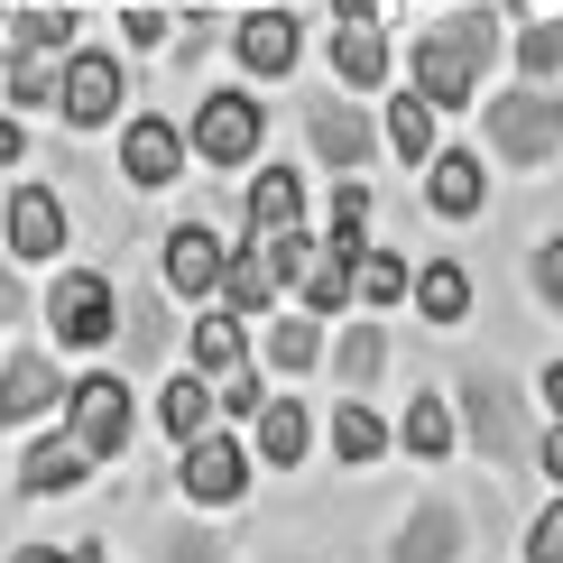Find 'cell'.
Masks as SVG:
<instances>
[{
  "label": "cell",
  "instance_id": "1",
  "mask_svg": "<svg viewBox=\"0 0 563 563\" xmlns=\"http://www.w3.org/2000/svg\"><path fill=\"white\" fill-rule=\"evenodd\" d=\"M499 29H508L499 10H453V19H434V29L407 46V75H416V92H426L434 111L481 102V75H489V56H499Z\"/></svg>",
  "mask_w": 563,
  "mask_h": 563
},
{
  "label": "cell",
  "instance_id": "2",
  "mask_svg": "<svg viewBox=\"0 0 563 563\" xmlns=\"http://www.w3.org/2000/svg\"><path fill=\"white\" fill-rule=\"evenodd\" d=\"M481 139L499 167H554L563 157V92L554 84H518L499 102H481Z\"/></svg>",
  "mask_w": 563,
  "mask_h": 563
},
{
  "label": "cell",
  "instance_id": "3",
  "mask_svg": "<svg viewBox=\"0 0 563 563\" xmlns=\"http://www.w3.org/2000/svg\"><path fill=\"white\" fill-rule=\"evenodd\" d=\"M185 139H195L203 167H250V157H260V139H268V102H260L250 84H222V92H203V102H195Z\"/></svg>",
  "mask_w": 563,
  "mask_h": 563
},
{
  "label": "cell",
  "instance_id": "4",
  "mask_svg": "<svg viewBox=\"0 0 563 563\" xmlns=\"http://www.w3.org/2000/svg\"><path fill=\"white\" fill-rule=\"evenodd\" d=\"M46 323H56V351L121 342V287H111L102 268H56V287H46Z\"/></svg>",
  "mask_w": 563,
  "mask_h": 563
},
{
  "label": "cell",
  "instance_id": "5",
  "mask_svg": "<svg viewBox=\"0 0 563 563\" xmlns=\"http://www.w3.org/2000/svg\"><path fill=\"white\" fill-rule=\"evenodd\" d=\"M65 434H75L92 462L130 453V434H139V407H130V379H121V369H84V379L65 388Z\"/></svg>",
  "mask_w": 563,
  "mask_h": 563
},
{
  "label": "cell",
  "instance_id": "6",
  "mask_svg": "<svg viewBox=\"0 0 563 563\" xmlns=\"http://www.w3.org/2000/svg\"><path fill=\"white\" fill-rule=\"evenodd\" d=\"M462 434H472V453H489V462H536L518 388H508L499 369H472V379H462Z\"/></svg>",
  "mask_w": 563,
  "mask_h": 563
},
{
  "label": "cell",
  "instance_id": "7",
  "mask_svg": "<svg viewBox=\"0 0 563 563\" xmlns=\"http://www.w3.org/2000/svg\"><path fill=\"white\" fill-rule=\"evenodd\" d=\"M56 111H65V130H111L121 121V56L111 46H75L56 75Z\"/></svg>",
  "mask_w": 563,
  "mask_h": 563
},
{
  "label": "cell",
  "instance_id": "8",
  "mask_svg": "<svg viewBox=\"0 0 563 563\" xmlns=\"http://www.w3.org/2000/svg\"><path fill=\"white\" fill-rule=\"evenodd\" d=\"M75 241V213H65V195L56 185H19L10 195V213H0V250H10V260H56V250Z\"/></svg>",
  "mask_w": 563,
  "mask_h": 563
},
{
  "label": "cell",
  "instance_id": "9",
  "mask_svg": "<svg viewBox=\"0 0 563 563\" xmlns=\"http://www.w3.org/2000/svg\"><path fill=\"white\" fill-rule=\"evenodd\" d=\"M185 157H195V139H185L176 121H157V111H130V130H121V176L139 185V195H167V185L185 176Z\"/></svg>",
  "mask_w": 563,
  "mask_h": 563
},
{
  "label": "cell",
  "instance_id": "10",
  "mask_svg": "<svg viewBox=\"0 0 563 563\" xmlns=\"http://www.w3.org/2000/svg\"><path fill=\"white\" fill-rule=\"evenodd\" d=\"M222 260H231V241L213 222H176L167 231V260H157V287L185 296V305H203V296H222Z\"/></svg>",
  "mask_w": 563,
  "mask_h": 563
},
{
  "label": "cell",
  "instance_id": "11",
  "mask_svg": "<svg viewBox=\"0 0 563 563\" xmlns=\"http://www.w3.org/2000/svg\"><path fill=\"white\" fill-rule=\"evenodd\" d=\"M176 481H185V499H195V508H231V499L250 489V453H241L231 434H213V426H203L195 443H185Z\"/></svg>",
  "mask_w": 563,
  "mask_h": 563
},
{
  "label": "cell",
  "instance_id": "12",
  "mask_svg": "<svg viewBox=\"0 0 563 563\" xmlns=\"http://www.w3.org/2000/svg\"><path fill=\"white\" fill-rule=\"evenodd\" d=\"M305 139H314V157H323L333 176L369 167V148H379V130H369V111H361V102H342V92H323V102H305Z\"/></svg>",
  "mask_w": 563,
  "mask_h": 563
},
{
  "label": "cell",
  "instance_id": "13",
  "mask_svg": "<svg viewBox=\"0 0 563 563\" xmlns=\"http://www.w3.org/2000/svg\"><path fill=\"white\" fill-rule=\"evenodd\" d=\"M231 56H241V75H287V65L305 56V37H296V10L287 0H268V10H250V19H231Z\"/></svg>",
  "mask_w": 563,
  "mask_h": 563
},
{
  "label": "cell",
  "instance_id": "14",
  "mask_svg": "<svg viewBox=\"0 0 563 563\" xmlns=\"http://www.w3.org/2000/svg\"><path fill=\"white\" fill-rule=\"evenodd\" d=\"M426 203L443 222H472L481 203H489V167H481V148H434L426 157Z\"/></svg>",
  "mask_w": 563,
  "mask_h": 563
},
{
  "label": "cell",
  "instance_id": "15",
  "mask_svg": "<svg viewBox=\"0 0 563 563\" xmlns=\"http://www.w3.org/2000/svg\"><path fill=\"white\" fill-rule=\"evenodd\" d=\"M56 361H46V351H10V361H0V434L10 426H37L46 407H56Z\"/></svg>",
  "mask_w": 563,
  "mask_h": 563
},
{
  "label": "cell",
  "instance_id": "16",
  "mask_svg": "<svg viewBox=\"0 0 563 563\" xmlns=\"http://www.w3.org/2000/svg\"><path fill=\"white\" fill-rule=\"evenodd\" d=\"M250 314H231V305H203L195 323H185V361L203 369V379H231V369L250 361V333H241Z\"/></svg>",
  "mask_w": 563,
  "mask_h": 563
},
{
  "label": "cell",
  "instance_id": "17",
  "mask_svg": "<svg viewBox=\"0 0 563 563\" xmlns=\"http://www.w3.org/2000/svg\"><path fill=\"white\" fill-rule=\"evenodd\" d=\"M92 481V453L75 434H46L29 443V462H19V499H65V489H84Z\"/></svg>",
  "mask_w": 563,
  "mask_h": 563
},
{
  "label": "cell",
  "instance_id": "18",
  "mask_svg": "<svg viewBox=\"0 0 563 563\" xmlns=\"http://www.w3.org/2000/svg\"><path fill=\"white\" fill-rule=\"evenodd\" d=\"M351 260H361V250H342V241H314V250H305V268H296V305H305V314L333 323L342 305H351Z\"/></svg>",
  "mask_w": 563,
  "mask_h": 563
},
{
  "label": "cell",
  "instance_id": "19",
  "mask_svg": "<svg viewBox=\"0 0 563 563\" xmlns=\"http://www.w3.org/2000/svg\"><path fill=\"white\" fill-rule=\"evenodd\" d=\"M323 56H333V75H342L351 92H379V84H388V37H379V19H342Z\"/></svg>",
  "mask_w": 563,
  "mask_h": 563
},
{
  "label": "cell",
  "instance_id": "20",
  "mask_svg": "<svg viewBox=\"0 0 563 563\" xmlns=\"http://www.w3.org/2000/svg\"><path fill=\"white\" fill-rule=\"evenodd\" d=\"M305 443H314V426H305V407H296V397H268V407L250 416V453H260V462H277V472H296V462H305Z\"/></svg>",
  "mask_w": 563,
  "mask_h": 563
},
{
  "label": "cell",
  "instance_id": "21",
  "mask_svg": "<svg viewBox=\"0 0 563 563\" xmlns=\"http://www.w3.org/2000/svg\"><path fill=\"white\" fill-rule=\"evenodd\" d=\"M388 443H397V426H379V407L342 388V407H333V453H342V472H369Z\"/></svg>",
  "mask_w": 563,
  "mask_h": 563
},
{
  "label": "cell",
  "instance_id": "22",
  "mask_svg": "<svg viewBox=\"0 0 563 563\" xmlns=\"http://www.w3.org/2000/svg\"><path fill=\"white\" fill-rule=\"evenodd\" d=\"M388 563H462V518L453 508H416L407 527H397V545H388Z\"/></svg>",
  "mask_w": 563,
  "mask_h": 563
},
{
  "label": "cell",
  "instance_id": "23",
  "mask_svg": "<svg viewBox=\"0 0 563 563\" xmlns=\"http://www.w3.org/2000/svg\"><path fill=\"white\" fill-rule=\"evenodd\" d=\"M213 407H222V397H213V379H203V369H195V361H185V369H176V379H167V388H157V426H167L176 443H195L203 426H213Z\"/></svg>",
  "mask_w": 563,
  "mask_h": 563
},
{
  "label": "cell",
  "instance_id": "24",
  "mask_svg": "<svg viewBox=\"0 0 563 563\" xmlns=\"http://www.w3.org/2000/svg\"><path fill=\"white\" fill-rule=\"evenodd\" d=\"M397 443H407L416 462H443V453L462 443V426H453V397L416 388V397H407V416H397Z\"/></svg>",
  "mask_w": 563,
  "mask_h": 563
},
{
  "label": "cell",
  "instance_id": "25",
  "mask_svg": "<svg viewBox=\"0 0 563 563\" xmlns=\"http://www.w3.org/2000/svg\"><path fill=\"white\" fill-rule=\"evenodd\" d=\"M407 296H416V268L397 260V250H369L361 241V260H351V305L379 314V305H407Z\"/></svg>",
  "mask_w": 563,
  "mask_h": 563
},
{
  "label": "cell",
  "instance_id": "26",
  "mask_svg": "<svg viewBox=\"0 0 563 563\" xmlns=\"http://www.w3.org/2000/svg\"><path fill=\"white\" fill-rule=\"evenodd\" d=\"M379 369H388V333H379V323H342V342H333V379H342L351 397H369V388H379Z\"/></svg>",
  "mask_w": 563,
  "mask_h": 563
},
{
  "label": "cell",
  "instance_id": "27",
  "mask_svg": "<svg viewBox=\"0 0 563 563\" xmlns=\"http://www.w3.org/2000/svg\"><path fill=\"white\" fill-rule=\"evenodd\" d=\"M314 323H323V314H305V305H296V314H277L268 333H260V361L287 369V379H296V369H314V361H323V333H314Z\"/></svg>",
  "mask_w": 563,
  "mask_h": 563
},
{
  "label": "cell",
  "instance_id": "28",
  "mask_svg": "<svg viewBox=\"0 0 563 563\" xmlns=\"http://www.w3.org/2000/svg\"><path fill=\"white\" fill-rule=\"evenodd\" d=\"M416 305H426V323H462L472 314V268L462 260H426L416 268Z\"/></svg>",
  "mask_w": 563,
  "mask_h": 563
},
{
  "label": "cell",
  "instance_id": "29",
  "mask_svg": "<svg viewBox=\"0 0 563 563\" xmlns=\"http://www.w3.org/2000/svg\"><path fill=\"white\" fill-rule=\"evenodd\" d=\"M296 222H305V176L287 167L250 176V231H296Z\"/></svg>",
  "mask_w": 563,
  "mask_h": 563
},
{
  "label": "cell",
  "instance_id": "30",
  "mask_svg": "<svg viewBox=\"0 0 563 563\" xmlns=\"http://www.w3.org/2000/svg\"><path fill=\"white\" fill-rule=\"evenodd\" d=\"M388 148L407 157V167L434 157V102H426V92H397V102H388Z\"/></svg>",
  "mask_w": 563,
  "mask_h": 563
},
{
  "label": "cell",
  "instance_id": "31",
  "mask_svg": "<svg viewBox=\"0 0 563 563\" xmlns=\"http://www.w3.org/2000/svg\"><path fill=\"white\" fill-rule=\"evenodd\" d=\"M10 46H46V56H65V46H75V10H65V0H29V10H10Z\"/></svg>",
  "mask_w": 563,
  "mask_h": 563
},
{
  "label": "cell",
  "instance_id": "32",
  "mask_svg": "<svg viewBox=\"0 0 563 563\" xmlns=\"http://www.w3.org/2000/svg\"><path fill=\"white\" fill-rule=\"evenodd\" d=\"M56 75H65V56L19 46V56H10V102H19V111H46V102H56Z\"/></svg>",
  "mask_w": 563,
  "mask_h": 563
},
{
  "label": "cell",
  "instance_id": "33",
  "mask_svg": "<svg viewBox=\"0 0 563 563\" xmlns=\"http://www.w3.org/2000/svg\"><path fill=\"white\" fill-rule=\"evenodd\" d=\"M518 75L527 84L563 75V19H527V29H518Z\"/></svg>",
  "mask_w": 563,
  "mask_h": 563
},
{
  "label": "cell",
  "instance_id": "34",
  "mask_svg": "<svg viewBox=\"0 0 563 563\" xmlns=\"http://www.w3.org/2000/svg\"><path fill=\"white\" fill-rule=\"evenodd\" d=\"M121 333H130V361H148V351L167 342V323H157V296H130V305H121Z\"/></svg>",
  "mask_w": 563,
  "mask_h": 563
},
{
  "label": "cell",
  "instance_id": "35",
  "mask_svg": "<svg viewBox=\"0 0 563 563\" xmlns=\"http://www.w3.org/2000/svg\"><path fill=\"white\" fill-rule=\"evenodd\" d=\"M213 397H222V416H260V407H268V379H260V369L241 361L231 379H213Z\"/></svg>",
  "mask_w": 563,
  "mask_h": 563
},
{
  "label": "cell",
  "instance_id": "36",
  "mask_svg": "<svg viewBox=\"0 0 563 563\" xmlns=\"http://www.w3.org/2000/svg\"><path fill=\"white\" fill-rule=\"evenodd\" d=\"M536 296L563 314V231H545V241H536Z\"/></svg>",
  "mask_w": 563,
  "mask_h": 563
},
{
  "label": "cell",
  "instance_id": "37",
  "mask_svg": "<svg viewBox=\"0 0 563 563\" xmlns=\"http://www.w3.org/2000/svg\"><path fill=\"white\" fill-rule=\"evenodd\" d=\"M527 563H563V489H554V508L527 527Z\"/></svg>",
  "mask_w": 563,
  "mask_h": 563
},
{
  "label": "cell",
  "instance_id": "38",
  "mask_svg": "<svg viewBox=\"0 0 563 563\" xmlns=\"http://www.w3.org/2000/svg\"><path fill=\"white\" fill-rule=\"evenodd\" d=\"M361 222H369V185H361V167H351L333 185V231H361Z\"/></svg>",
  "mask_w": 563,
  "mask_h": 563
},
{
  "label": "cell",
  "instance_id": "39",
  "mask_svg": "<svg viewBox=\"0 0 563 563\" xmlns=\"http://www.w3.org/2000/svg\"><path fill=\"white\" fill-rule=\"evenodd\" d=\"M536 472H545V481L563 489V416H554V426H545V434H536Z\"/></svg>",
  "mask_w": 563,
  "mask_h": 563
},
{
  "label": "cell",
  "instance_id": "40",
  "mask_svg": "<svg viewBox=\"0 0 563 563\" xmlns=\"http://www.w3.org/2000/svg\"><path fill=\"white\" fill-rule=\"evenodd\" d=\"M121 29H130V46H167V10H130Z\"/></svg>",
  "mask_w": 563,
  "mask_h": 563
},
{
  "label": "cell",
  "instance_id": "41",
  "mask_svg": "<svg viewBox=\"0 0 563 563\" xmlns=\"http://www.w3.org/2000/svg\"><path fill=\"white\" fill-rule=\"evenodd\" d=\"M19 314H29V287L10 277V250H0V323H19Z\"/></svg>",
  "mask_w": 563,
  "mask_h": 563
},
{
  "label": "cell",
  "instance_id": "42",
  "mask_svg": "<svg viewBox=\"0 0 563 563\" xmlns=\"http://www.w3.org/2000/svg\"><path fill=\"white\" fill-rule=\"evenodd\" d=\"M19 157H29V130H19L10 111H0V167H19Z\"/></svg>",
  "mask_w": 563,
  "mask_h": 563
},
{
  "label": "cell",
  "instance_id": "43",
  "mask_svg": "<svg viewBox=\"0 0 563 563\" xmlns=\"http://www.w3.org/2000/svg\"><path fill=\"white\" fill-rule=\"evenodd\" d=\"M536 397H545V416H563V361H545V379H536Z\"/></svg>",
  "mask_w": 563,
  "mask_h": 563
},
{
  "label": "cell",
  "instance_id": "44",
  "mask_svg": "<svg viewBox=\"0 0 563 563\" xmlns=\"http://www.w3.org/2000/svg\"><path fill=\"white\" fill-rule=\"evenodd\" d=\"M10 563H75V545H19Z\"/></svg>",
  "mask_w": 563,
  "mask_h": 563
},
{
  "label": "cell",
  "instance_id": "45",
  "mask_svg": "<svg viewBox=\"0 0 563 563\" xmlns=\"http://www.w3.org/2000/svg\"><path fill=\"white\" fill-rule=\"evenodd\" d=\"M333 10H342V19H379V0H333Z\"/></svg>",
  "mask_w": 563,
  "mask_h": 563
},
{
  "label": "cell",
  "instance_id": "46",
  "mask_svg": "<svg viewBox=\"0 0 563 563\" xmlns=\"http://www.w3.org/2000/svg\"><path fill=\"white\" fill-rule=\"evenodd\" d=\"M185 10H213V0H185Z\"/></svg>",
  "mask_w": 563,
  "mask_h": 563
},
{
  "label": "cell",
  "instance_id": "47",
  "mask_svg": "<svg viewBox=\"0 0 563 563\" xmlns=\"http://www.w3.org/2000/svg\"><path fill=\"white\" fill-rule=\"evenodd\" d=\"M0 10H19V0H0Z\"/></svg>",
  "mask_w": 563,
  "mask_h": 563
}]
</instances>
